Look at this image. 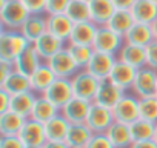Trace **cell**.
Masks as SVG:
<instances>
[{"instance_id":"7","label":"cell","mask_w":157,"mask_h":148,"mask_svg":"<svg viewBox=\"0 0 157 148\" xmlns=\"http://www.w3.org/2000/svg\"><path fill=\"white\" fill-rule=\"evenodd\" d=\"M46 63L54 71L56 76L60 77V79H71L74 74L80 69L77 66L75 60L72 59V56H71V53L68 51L66 46L63 49H60L56 56H52L49 60H46Z\"/></svg>"},{"instance_id":"19","label":"cell","mask_w":157,"mask_h":148,"mask_svg":"<svg viewBox=\"0 0 157 148\" xmlns=\"http://www.w3.org/2000/svg\"><path fill=\"white\" fill-rule=\"evenodd\" d=\"M22 34L28 39L29 43L37 42L45 33H48V22H46V14H31L25 25L22 26Z\"/></svg>"},{"instance_id":"15","label":"cell","mask_w":157,"mask_h":148,"mask_svg":"<svg viewBox=\"0 0 157 148\" xmlns=\"http://www.w3.org/2000/svg\"><path fill=\"white\" fill-rule=\"evenodd\" d=\"M57 79V76L54 74V71L49 68V65L46 62H43L31 76H29V82H31V91H34L37 96H42L51 85L52 82Z\"/></svg>"},{"instance_id":"28","label":"cell","mask_w":157,"mask_h":148,"mask_svg":"<svg viewBox=\"0 0 157 148\" xmlns=\"http://www.w3.org/2000/svg\"><path fill=\"white\" fill-rule=\"evenodd\" d=\"M0 88L5 90L6 93H10L11 96H14V94L31 91V82H29L28 76L14 69L3 82H0Z\"/></svg>"},{"instance_id":"20","label":"cell","mask_w":157,"mask_h":148,"mask_svg":"<svg viewBox=\"0 0 157 148\" xmlns=\"http://www.w3.org/2000/svg\"><path fill=\"white\" fill-rule=\"evenodd\" d=\"M33 45H34L36 51L39 53V56L42 57L43 62L49 60L52 56H56L60 49H63V48L66 46V43H65L63 40L57 39L56 36H52V34H49V33H45V34H43L37 42H34Z\"/></svg>"},{"instance_id":"9","label":"cell","mask_w":157,"mask_h":148,"mask_svg":"<svg viewBox=\"0 0 157 148\" xmlns=\"http://www.w3.org/2000/svg\"><path fill=\"white\" fill-rule=\"evenodd\" d=\"M45 99H48L51 103H54L57 108H63L72 97H74V91H72V85H71V79H60L57 77L52 85L42 94Z\"/></svg>"},{"instance_id":"8","label":"cell","mask_w":157,"mask_h":148,"mask_svg":"<svg viewBox=\"0 0 157 148\" xmlns=\"http://www.w3.org/2000/svg\"><path fill=\"white\" fill-rule=\"evenodd\" d=\"M116 122L131 125L137 119H140V108H139V97L134 94H125L119 103L113 108Z\"/></svg>"},{"instance_id":"32","label":"cell","mask_w":157,"mask_h":148,"mask_svg":"<svg viewBox=\"0 0 157 148\" xmlns=\"http://www.w3.org/2000/svg\"><path fill=\"white\" fill-rule=\"evenodd\" d=\"M37 94L34 91H26V93H20V94H14L11 97V110L20 116H23L25 119L31 117V111L34 108V103L37 100Z\"/></svg>"},{"instance_id":"11","label":"cell","mask_w":157,"mask_h":148,"mask_svg":"<svg viewBox=\"0 0 157 148\" xmlns=\"http://www.w3.org/2000/svg\"><path fill=\"white\" fill-rule=\"evenodd\" d=\"M93 102L78 99V97H72L62 110L60 114L69 122V123H86L90 110H91Z\"/></svg>"},{"instance_id":"13","label":"cell","mask_w":157,"mask_h":148,"mask_svg":"<svg viewBox=\"0 0 157 148\" xmlns=\"http://www.w3.org/2000/svg\"><path fill=\"white\" fill-rule=\"evenodd\" d=\"M137 76V69L125 62L117 60L113 71H111V76H109V82H113L116 87H119L120 90H123L125 93L129 91L132 88V84L136 80Z\"/></svg>"},{"instance_id":"5","label":"cell","mask_w":157,"mask_h":148,"mask_svg":"<svg viewBox=\"0 0 157 148\" xmlns=\"http://www.w3.org/2000/svg\"><path fill=\"white\" fill-rule=\"evenodd\" d=\"M155 90H157V71L148 65L137 69V76L131 88L132 94L142 99V97L155 96Z\"/></svg>"},{"instance_id":"2","label":"cell","mask_w":157,"mask_h":148,"mask_svg":"<svg viewBox=\"0 0 157 148\" xmlns=\"http://www.w3.org/2000/svg\"><path fill=\"white\" fill-rule=\"evenodd\" d=\"M31 43L22 34V31L3 29L0 31V59L3 60H16V57L23 53Z\"/></svg>"},{"instance_id":"29","label":"cell","mask_w":157,"mask_h":148,"mask_svg":"<svg viewBox=\"0 0 157 148\" xmlns=\"http://www.w3.org/2000/svg\"><path fill=\"white\" fill-rule=\"evenodd\" d=\"M131 13L137 23L152 25L157 20V3L151 0H137L131 8Z\"/></svg>"},{"instance_id":"14","label":"cell","mask_w":157,"mask_h":148,"mask_svg":"<svg viewBox=\"0 0 157 148\" xmlns=\"http://www.w3.org/2000/svg\"><path fill=\"white\" fill-rule=\"evenodd\" d=\"M99 26L96 23L90 22H82V23H75L71 33V37L68 43L71 45H82V46H93L96 36H97Z\"/></svg>"},{"instance_id":"50","label":"cell","mask_w":157,"mask_h":148,"mask_svg":"<svg viewBox=\"0 0 157 148\" xmlns=\"http://www.w3.org/2000/svg\"><path fill=\"white\" fill-rule=\"evenodd\" d=\"M151 2H154V3H157V0H151Z\"/></svg>"},{"instance_id":"27","label":"cell","mask_w":157,"mask_h":148,"mask_svg":"<svg viewBox=\"0 0 157 148\" xmlns=\"http://www.w3.org/2000/svg\"><path fill=\"white\" fill-rule=\"evenodd\" d=\"M152 40H154L152 28H151V25H146V23L136 22L134 26L125 36V43H131V45H137V46H143V48H146Z\"/></svg>"},{"instance_id":"49","label":"cell","mask_w":157,"mask_h":148,"mask_svg":"<svg viewBox=\"0 0 157 148\" xmlns=\"http://www.w3.org/2000/svg\"><path fill=\"white\" fill-rule=\"evenodd\" d=\"M26 148H42V146H26Z\"/></svg>"},{"instance_id":"46","label":"cell","mask_w":157,"mask_h":148,"mask_svg":"<svg viewBox=\"0 0 157 148\" xmlns=\"http://www.w3.org/2000/svg\"><path fill=\"white\" fill-rule=\"evenodd\" d=\"M42 148H69L66 142H46Z\"/></svg>"},{"instance_id":"31","label":"cell","mask_w":157,"mask_h":148,"mask_svg":"<svg viewBox=\"0 0 157 148\" xmlns=\"http://www.w3.org/2000/svg\"><path fill=\"white\" fill-rule=\"evenodd\" d=\"M71 123L62 116H56L49 122L45 123V131H46V139L49 142H65L68 131H69Z\"/></svg>"},{"instance_id":"40","label":"cell","mask_w":157,"mask_h":148,"mask_svg":"<svg viewBox=\"0 0 157 148\" xmlns=\"http://www.w3.org/2000/svg\"><path fill=\"white\" fill-rule=\"evenodd\" d=\"M145 49H146V65L157 71V40H152Z\"/></svg>"},{"instance_id":"42","label":"cell","mask_w":157,"mask_h":148,"mask_svg":"<svg viewBox=\"0 0 157 148\" xmlns=\"http://www.w3.org/2000/svg\"><path fill=\"white\" fill-rule=\"evenodd\" d=\"M14 69L16 68H14V62L13 60H3V59H0V82H3Z\"/></svg>"},{"instance_id":"4","label":"cell","mask_w":157,"mask_h":148,"mask_svg":"<svg viewBox=\"0 0 157 148\" xmlns=\"http://www.w3.org/2000/svg\"><path fill=\"white\" fill-rule=\"evenodd\" d=\"M123 45H125V37L119 36L117 33L109 29L106 25H103V26H99L97 29V36H96L93 48L94 51H99V53L117 56Z\"/></svg>"},{"instance_id":"45","label":"cell","mask_w":157,"mask_h":148,"mask_svg":"<svg viewBox=\"0 0 157 148\" xmlns=\"http://www.w3.org/2000/svg\"><path fill=\"white\" fill-rule=\"evenodd\" d=\"M131 148H157V143L154 140H142V142H134Z\"/></svg>"},{"instance_id":"16","label":"cell","mask_w":157,"mask_h":148,"mask_svg":"<svg viewBox=\"0 0 157 148\" xmlns=\"http://www.w3.org/2000/svg\"><path fill=\"white\" fill-rule=\"evenodd\" d=\"M42 63H43L42 57L39 56V53L36 51L34 45L31 43L23 53H20L16 57L14 68H16V71H19V72H22V74H25V76L29 77Z\"/></svg>"},{"instance_id":"36","label":"cell","mask_w":157,"mask_h":148,"mask_svg":"<svg viewBox=\"0 0 157 148\" xmlns=\"http://www.w3.org/2000/svg\"><path fill=\"white\" fill-rule=\"evenodd\" d=\"M139 108H140V119L157 123V96L139 99Z\"/></svg>"},{"instance_id":"51","label":"cell","mask_w":157,"mask_h":148,"mask_svg":"<svg viewBox=\"0 0 157 148\" xmlns=\"http://www.w3.org/2000/svg\"><path fill=\"white\" fill-rule=\"evenodd\" d=\"M155 96H157V90H155Z\"/></svg>"},{"instance_id":"35","label":"cell","mask_w":157,"mask_h":148,"mask_svg":"<svg viewBox=\"0 0 157 148\" xmlns=\"http://www.w3.org/2000/svg\"><path fill=\"white\" fill-rule=\"evenodd\" d=\"M66 48L68 51L71 53L72 59L75 60L77 66L80 69H85L94 54V48L93 46H82V45H71V43H66Z\"/></svg>"},{"instance_id":"17","label":"cell","mask_w":157,"mask_h":148,"mask_svg":"<svg viewBox=\"0 0 157 148\" xmlns=\"http://www.w3.org/2000/svg\"><path fill=\"white\" fill-rule=\"evenodd\" d=\"M46 22H48V33L56 36L57 39L63 40L65 43H68L72 28H74V22L66 16V14H54V16H46Z\"/></svg>"},{"instance_id":"24","label":"cell","mask_w":157,"mask_h":148,"mask_svg":"<svg viewBox=\"0 0 157 148\" xmlns=\"http://www.w3.org/2000/svg\"><path fill=\"white\" fill-rule=\"evenodd\" d=\"M26 119L14 111H6L0 114V137H14L19 136Z\"/></svg>"},{"instance_id":"23","label":"cell","mask_w":157,"mask_h":148,"mask_svg":"<svg viewBox=\"0 0 157 148\" xmlns=\"http://www.w3.org/2000/svg\"><path fill=\"white\" fill-rule=\"evenodd\" d=\"M93 136L94 133L86 123H71L65 142L69 148H86Z\"/></svg>"},{"instance_id":"48","label":"cell","mask_w":157,"mask_h":148,"mask_svg":"<svg viewBox=\"0 0 157 148\" xmlns=\"http://www.w3.org/2000/svg\"><path fill=\"white\" fill-rule=\"evenodd\" d=\"M155 143H157V123H155V130H154V139H152Z\"/></svg>"},{"instance_id":"33","label":"cell","mask_w":157,"mask_h":148,"mask_svg":"<svg viewBox=\"0 0 157 148\" xmlns=\"http://www.w3.org/2000/svg\"><path fill=\"white\" fill-rule=\"evenodd\" d=\"M74 23H82V22H90L91 14H90V3L85 0H71V3L65 13Z\"/></svg>"},{"instance_id":"26","label":"cell","mask_w":157,"mask_h":148,"mask_svg":"<svg viewBox=\"0 0 157 148\" xmlns=\"http://www.w3.org/2000/svg\"><path fill=\"white\" fill-rule=\"evenodd\" d=\"M134 23H136V19H134L131 10H116L113 17L106 23V26L109 29H113L114 33H117L119 36L125 37L128 34V31L134 26Z\"/></svg>"},{"instance_id":"1","label":"cell","mask_w":157,"mask_h":148,"mask_svg":"<svg viewBox=\"0 0 157 148\" xmlns=\"http://www.w3.org/2000/svg\"><path fill=\"white\" fill-rule=\"evenodd\" d=\"M29 16L31 14L22 3V0H8L0 6V23L3 29L20 31Z\"/></svg>"},{"instance_id":"6","label":"cell","mask_w":157,"mask_h":148,"mask_svg":"<svg viewBox=\"0 0 157 148\" xmlns=\"http://www.w3.org/2000/svg\"><path fill=\"white\" fill-rule=\"evenodd\" d=\"M114 122H116V119H114V113L111 108H106V107H102V105L93 102L88 119H86V125L91 128V131L94 134L106 133Z\"/></svg>"},{"instance_id":"25","label":"cell","mask_w":157,"mask_h":148,"mask_svg":"<svg viewBox=\"0 0 157 148\" xmlns=\"http://www.w3.org/2000/svg\"><path fill=\"white\" fill-rule=\"evenodd\" d=\"M106 136L109 137V140L116 148H131V145L134 143L131 127L128 123L114 122L111 128L106 131Z\"/></svg>"},{"instance_id":"47","label":"cell","mask_w":157,"mask_h":148,"mask_svg":"<svg viewBox=\"0 0 157 148\" xmlns=\"http://www.w3.org/2000/svg\"><path fill=\"white\" fill-rule=\"evenodd\" d=\"M151 28H152V34H154V40H157V20L151 25Z\"/></svg>"},{"instance_id":"10","label":"cell","mask_w":157,"mask_h":148,"mask_svg":"<svg viewBox=\"0 0 157 148\" xmlns=\"http://www.w3.org/2000/svg\"><path fill=\"white\" fill-rule=\"evenodd\" d=\"M116 62H117V56L94 51V54H93V57H91V60H90V63L85 69H88L94 77H97L100 82H103V80L109 79Z\"/></svg>"},{"instance_id":"34","label":"cell","mask_w":157,"mask_h":148,"mask_svg":"<svg viewBox=\"0 0 157 148\" xmlns=\"http://www.w3.org/2000/svg\"><path fill=\"white\" fill-rule=\"evenodd\" d=\"M129 127H131V133H132V139H134V142L152 140V139H154L155 123L148 122V120H145V119H137V120L132 122Z\"/></svg>"},{"instance_id":"3","label":"cell","mask_w":157,"mask_h":148,"mask_svg":"<svg viewBox=\"0 0 157 148\" xmlns=\"http://www.w3.org/2000/svg\"><path fill=\"white\" fill-rule=\"evenodd\" d=\"M71 85H72L74 97L94 102L100 87V80L94 77L88 69H78L71 77Z\"/></svg>"},{"instance_id":"41","label":"cell","mask_w":157,"mask_h":148,"mask_svg":"<svg viewBox=\"0 0 157 148\" xmlns=\"http://www.w3.org/2000/svg\"><path fill=\"white\" fill-rule=\"evenodd\" d=\"M0 148H26L19 136L14 137H0Z\"/></svg>"},{"instance_id":"37","label":"cell","mask_w":157,"mask_h":148,"mask_svg":"<svg viewBox=\"0 0 157 148\" xmlns=\"http://www.w3.org/2000/svg\"><path fill=\"white\" fill-rule=\"evenodd\" d=\"M71 0H48L46 5V16H54V14H65Z\"/></svg>"},{"instance_id":"44","label":"cell","mask_w":157,"mask_h":148,"mask_svg":"<svg viewBox=\"0 0 157 148\" xmlns=\"http://www.w3.org/2000/svg\"><path fill=\"white\" fill-rule=\"evenodd\" d=\"M137 0H113L116 10H131Z\"/></svg>"},{"instance_id":"30","label":"cell","mask_w":157,"mask_h":148,"mask_svg":"<svg viewBox=\"0 0 157 148\" xmlns=\"http://www.w3.org/2000/svg\"><path fill=\"white\" fill-rule=\"evenodd\" d=\"M59 114H60V108H57L54 103H51L43 96H39L36 103H34V108L31 111V117L29 119H34V120H37L40 123H46V122H49L51 119H54Z\"/></svg>"},{"instance_id":"18","label":"cell","mask_w":157,"mask_h":148,"mask_svg":"<svg viewBox=\"0 0 157 148\" xmlns=\"http://www.w3.org/2000/svg\"><path fill=\"white\" fill-rule=\"evenodd\" d=\"M125 94L126 93L123 90H120L119 87H116L113 82L103 80V82H100V87H99L97 96L94 99V103H99L102 107H106V108L113 110Z\"/></svg>"},{"instance_id":"21","label":"cell","mask_w":157,"mask_h":148,"mask_svg":"<svg viewBox=\"0 0 157 148\" xmlns=\"http://www.w3.org/2000/svg\"><path fill=\"white\" fill-rule=\"evenodd\" d=\"M90 14L91 22L97 26H103L113 17L116 6L113 5V0H90Z\"/></svg>"},{"instance_id":"43","label":"cell","mask_w":157,"mask_h":148,"mask_svg":"<svg viewBox=\"0 0 157 148\" xmlns=\"http://www.w3.org/2000/svg\"><path fill=\"white\" fill-rule=\"evenodd\" d=\"M11 94L0 88V114H3L11 110Z\"/></svg>"},{"instance_id":"52","label":"cell","mask_w":157,"mask_h":148,"mask_svg":"<svg viewBox=\"0 0 157 148\" xmlns=\"http://www.w3.org/2000/svg\"><path fill=\"white\" fill-rule=\"evenodd\" d=\"M85 2H90V0H85Z\"/></svg>"},{"instance_id":"22","label":"cell","mask_w":157,"mask_h":148,"mask_svg":"<svg viewBox=\"0 0 157 148\" xmlns=\"http://www.w3.org/2000/svg\"><path fill=\"white\" fill-rule=\"evenodd\" d=\"M117 60L125 62V63L134 66L136 69H140V68L146 66V49L143 46L125 43L117 54Z\"/></svg>"},{"instance_id":"39","label":"cell","mask_w":157,"mask_h":148,"mask_svg":"<svg viewBox=\"0 0 157 148\" xmlns=\"http://www.w3.org/2000/svg\"><path fill=\"white\" fill-rule=\"evenodd\" d=\"M86 148H116V146L113 145V142L109 140L106 133H99V134L93 136V139L90 140Z\"/></svg>"},{"instance_id":"38","label":"cell","mask_w":157,"mask_h":148,"mask_svg":"<svg viewBox=\"0 0 157 148\" xmlns=\"http://www.w3.org/2000/svg\"><path fill=\"white\" fill-rule=\"evenodd\" d=\"M29 14H46L48 0H22Z\"/></svg>"},{"instance_id":"12","label":"cell","mask_w":157,"mask_h":148,"mask_svg":"<svg viewBox=\"0 0 157 148\" xmlns=\"http://www.w3.org/2000/svg\"><path fill=\"white\" fill-rule=\"evenodd\" d=\"M19 137L26 146H43L48 142L45 123H40L34 119H26Z\"/></svg>"}]
</instances>
